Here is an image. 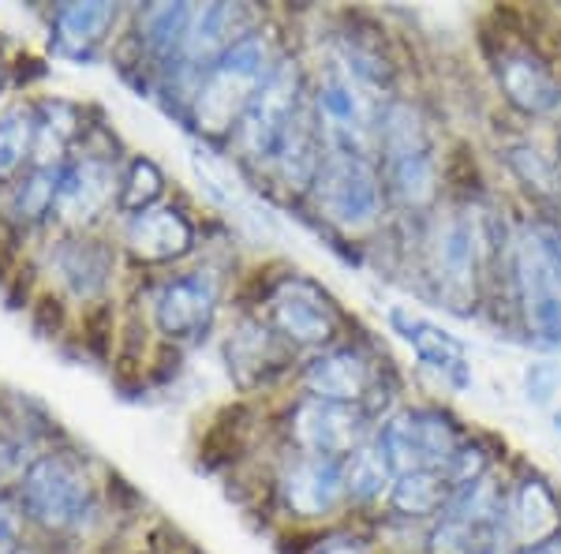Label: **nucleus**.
Here are the masks:
<instances>
[{"mask_svg": "<svg viewBox=\"0 0 561 554\" xmlns=\"http://www.w3.org/2000/svg\"><path fill=\"white\" fill-rule=\"evenodd\" d=\"M15 498L23 506L26 529L45 540H76L98 513L94 479L83 457L71 450H45L26 461L23 476L15 479Z\"/></svg>", "mask_w": 561, "mask_h": 554, "instance_id": "obj_1", "label": "nucleus"}, {"mask_svg": "<svg viewBox=\"0 0 561 554\" xmlns=\"http://www.w3.org/2000/svg\"><path fill=\"white\" fill-rule=\"evenodd\" d=\"M277 49L270 34L248 31L243 38L225 53L217 65L206 71L192 90V124L206 139H229L237 132L243 109L255 98V90L266 83V76L277 68Z\"/></svg>", "mask_w": 561, "mask_h": 554, "instance_id": "obj_2", "label": "nucleus"}, {"mask_svg": "<svg viewBox=\"0 0 561 554\" xmlns=\"http://www.w3.org/2000/svg\"><path fill=\"white\" fill-rule=\"evenodd\" d=\"M314 116L325 139V150L370 158L378 147V121H382V90L367 83L345 53L333 45L314 87Z\"/></svg>", "mask_w": 561, "mask_h": 554, "instance_id": "obj_3", "label": "nucleus"}, {"mask_svg": "<svg viewBox=\"0 0 561 554\" xmlns=\"http://www.w3.org/2000/svg\"><path fill=\"white\" fill-rule=\"evenodd\" d=\"M307 109L304 68L296 57H280L277 68L266 76V83L255 90V98L243 109L237 124V147L255 169H274L288 135L300 124Z\"/></svg>", "mask_w": 561, "mask_h": 554, "instance_id": "obj_4", "label": "nucleus"}, {"mask_svg": "<svg viewBox=\"0 0 561 554\" xmlns=\"http://www.w3.org/2000/svg\"><path fill=\"white\" fill-rule=\"evenodd\" d=\"M378 150L393 195L404 206H427L438 192V154L423 116L412 105L393 102L378 121Z\"/></svg>", "mask_w": 561, "mask_h": 554, "instance_id": "obj_5", "label": "nucleus"}, {"mask_svg": "<svg viewBox=\"0 0 561 554\" xmlns=\"http://www.w3.org/2000/svg\"><path fill=\"white\" fill-rule=\"evenodd\" d=\"M311 195L319 214L341 233H364L382 214V177L375 161L359 154L325 150Z\"/></svg>", "mask_w": 561, "mask_h": 554, "instance_id": "obj_6", "label": "nucleus"}, {"mask_svg": "<svg viewBox=\"0 0 561 554\" xmlns=\"http://www.w3.org/2000/svg\"><path fill=\"white\" fill-rule=\"evenodd\" d=\"M517 293L524 323L536 341L561 349V240L558 233L528 229L517 244Z\"/></svg>", "mask_w": 561, "mask_h": 554, "instance_id": "obj_7", "label": "nucleus"}, {"mask_svg": "<svg viewBox=\"0 0 561 554\" xmlns=\"http://www.w3.org/2000/svg\"><path fill=\"white\" fill-rule=\"evenodd\" d=\"M121 195V169H116V154L79 147L71 161L60 169L57 199H53V217L65 236L90 233L98 222L116 206Z\"/></svg>", "mask_w": 561, "mask_h": 554, "instance_id": "obj_8", "label": "nucleus"}, {"mask_svg": "<svg viewBox=\"0 0 561 554\" xmlns=\"http://www.w3.org/2000/svg\"><path fill=\"white\" fill-rule=\"evenodd\" d=\"M375 446L386 457V465L393 468V476L446 468L460 450L454 423L442 412H431V408H409V412L389 416L378 427Z\"/></svg>", "mask_w": 561, "mask_h": 554, "instance_id": "obj_9", "label": "nucleus"}, {"mask_svg": "<svg viewBox=\"0 0 561 554\" xmlns=\"http://www.w3.org/2000/svg\"><path fill=\"white\" fill-rule=\"evenodd\" d=\"M270 326L277 330V338L288 349H333L337 341V307L322 293V285H314L311 278L288 274L280 278L270 293Z\"/></svg>", "mask_w": 561, "mask_h": 554, "instance_id": "obj_10", "label": "nucleus"}, {"mask_svg": "<svg viewBox=\"0 0 561 554\" xmlns=\"http://www.w3.org/2000/svg\"><path fill=\"white\" fill-rule=\"evenodd\" d=\"M288 439L296 453H307V457L345 461L367 442V412L359 405L304 397L288 416Z\"/></svg>", "mask_w": 561, "mask_h": 554, "instance_id": "obj_11", "label": "nucleus"}, {"mask_svg": "<svg viewBox=\"0 0 561 554\" xmlns=\"http://www.w3.org/2000/svg\"><path fill=\"white\" fill-rule=\"evenodd\" d=\"M248 31H251V12L243 4H195L192 23H187L184 49H180L176 68L169 71V79L187 83V102H192V90L198 79H203Z\"/></svg>", "mask_w": 561, "mask_h": 554, "instance_id": "obj_12", "label": "nucleus"}, {"mask_svg": "<svg viewBox=\"0 0 561 554\" xmlns=\"http://www.w3.org/2000/svg\"><path fill=\"white\" fill-rule=\"evenodd\" d=\"M217 315V278L210 270H192L161 281L150 296L153 330L169 341H195L214 326Z\"/></svg>", "mask_w": 561, "mask_h": 554, "instance_id": "obj_13", "label": "nucleus"}, {"mask_svg": "<svg viewBox=\"0 0 561 554\" xmlns=\"http://www.w3.org/2000/svg\"><path fill=\"white\" fill-rule=\"evenodd\" d=\"M277 498L288 517L300 521H319V517H333L341 502L348 498L345 490V468L341 461L330 457H307V453H293L277 476Z\"/></svg>", "mask_w": 561, "mask_h": 554, "instance_id": "obj_14", "label": "nucleus"}, {"mask_svg": "<svg viewBox=\"0 0 561 554\" xmlns=\"http://www.w3.org/2000/svg\"><path fill=\"white\" fill-rule=\"evenodd\" d=\"M431 270L438 278L442 293L454 304L472 299L479 270V229L468 211H454L438 222V229L431 236Z\"/></svg>", "mask_w": 561, "mask_h": 554, "instance_id": "obj_15", "label": "nucleus"}, {"mask_svg": "<svg viewBox=\"0 0 561 554\" xmlns=\"http://www.w3.org/2000/svg\"><path fill=\"white\" fill-rule=\"evenodd\" d=\"M116 20H121V8L105 4V0H68V4H57L49 15L53 57L68 60V65H90L105 49Z\"/></svg>", "mask_w": 561, "mask_h": 554, "instance_id": "obj_16", "label": "nucleus"}, {"mask_svg": "<svg viewBox=\"0 0 561 554\" xmlns=\"http://www.w3.org/2000/svg\"><path fill=\"white\" fill-rule=\"evenodd\" d=\"M124 251L142 262V267H161V262H176L192 256L195 248V225L187 214L173 203H158L142 214H131L121 233Z\"/></svg>", "mask_w": 561, "mask_h": 554, "instance_id": "obj_17", "label": "nucleus"}, {"mask_svg": "<svg viewBox=\"0 0 561 554\" xmlns=\"http://www.w3.org/2000/svg\"><path fill=\"white\" fill-rule=\"evenodd\" d=\"M113 267H116V251L90 233L60 236L49 248L53 281H57L71 299H79V304L98 299L105 293L108 281H113Z\"/></svg>", "mask_w": 561, "mask_h": 554, "instance_id": "obj_18", "label": "nucleus"}, {"mask_svg": "<svg viewBox=\"0 0 561 554\" xmlns=\"http://www.w3.org/2000/svg\"><path fill=\"white\" fill-rule=\"evenodd\" d=\"M370 383H375V368L359 349L352 344H333V349L319 352L304 368V389L307 397L337 405H359L367 397Z\"/></svg>", "mask_w": 561, "mask_h": 554, "instance_id": "obj_19", "label": "nucleus"}, {"mask_svg": "<svg viewBox=\"0 0 561 554\" xmlns=\"http://www.w3.org/2000/svg\"><path fill=\"white\" fill-rule=\"evenodd\" d=\"M389 326L401 333L404 344H412V352L420 357L423 368L438 371V375L446 378V383H454L457 389H465L472 383L465 344H460L454 333H446L442 326L420 319V315L404 312V307H389Z\"/></svg>", "mask_w": 561, "mask_h": 554, "instance_id": "obj_20", "label": "nucleus"}, {"mask_svg": "<svg viewBox=\"0 0 561 554\" xmlns=\"http://www.w3.org/2000/svg\"><path fill=\"white\" fill-rule=\"evenodd\" d=\"M225 360H229L232 378H237L243 389H251L285 368L288 344L277 338V330L270 323L243 319L232 326V333L225 338Z\"/></svg>", "mask_w": 561, "mask_h": 554, "instance_id": "obj_21", "label": "nucleus"}, {"mask_svg": "<svg viewBox=\"0 0 561 554\" xmlns=\"http://www.w3.org/2000/svg\"><path fill=\"white\" fill-rule=\"evenodd\" d=\"M38 105V139H34L31 169H65L71 154L87 143V116L76 102L42 98Z\"/></svg>", "mask_w": 561, "mask_h": 554, "instance_id": "obj_22", "label": "nucleus"}, {"mask_svg": "<svg viewBox=\"0 0 561 554\" xmlns=\"http://www.w3.org/2000/svg\"><path fill=\"white\" fill-rule=\"evenodd\" d=\"M497 83H502L505 98H510L513 105L531 116L554 113L561 105V83L554 79V71L528 49L505 53V57L497 60Z\"/></svg>", "mask_w": 561, "mask_h": 554, "instance_id": "obj_23", "label": "nucleus"}, {"mask_svg": "<svg viewBox=\"0 0 561 554\" xmlns=\"http://www.w3.org/2000/svg\"><path fill=\"white\" fill-rule=\"evenodd\" d=\"M561 532V506L550 495V487L542 479H528L513 502L505 506V535L524 543V547H539V543L554 540Z\"/></svg>", "mask_w": 561, "mask_h": 554, "instance_id": "obj_24", "label": "nucleus"}, {"mask_svg": "<svg viewBox=\"0 0 561 554\" xmlns=\"http://www.w3.org/2000/svg\"><path fill=\"white\" fill-rule=\"evenodd\" d=\"M192 12L195 4H150L135 15V38H139L147 60H153V68H161L165 76L180 60Z\"/></svg>", "mask_w": 561, "mask_h": 554, "instance_id": "obj_25", "label": "nucleus"}, {"mask_svg": "<svg viewBox=\"0 0 561 554\" xmlns=\"http://www.w3.org/2000/svg\"><path fill=\"white\" fill-rule=\"evenodd\" d=\"M38 139V105L15 102L0 113V184H15L34 161Z\"/></svg>", "mask_w": 561, "mask_h": 554, "instance_id": "obj_26", "label": "nucleus"}, {"mask_svg": "<svg viewBox=\"0 0 561 554\" xmlns=\"http://www.w3.org/2000/svg\"><path fill=\"white\" fill-rule=\"evenodd\" d=\"M60 169H26L15 184H8L4 214L15 229H38L53 217V199H57Z\"/></svg>", "mask_w": 561, "mask_h": 554, "instance_id": "obj_27", "label": "nucleus"}, {"mask_svg": "<svg viewBox=\"0 0 561 554\" xmlns=\"http://www.w3.org/2000/svg\"><path fill=\"white\" fill-rule=\"evenodd\" d=\"M454 495L457 490L449 484L446 468H434V472H409V476H397L393 490H389V502H393L397 513L427 517L434 510H446Z\"/></svg>", "mask_w": 561, "mask_h": 554, "instance_id": "obj_28", "label": "nucleus"}, {"mask_svg": "<svg viewBox=\"0 0 561 554\" xmlns=\"http://www.w3.org/2000/svg\"><path fill=\"white\" fill-rule=\"evenodd\" d=\"M341 468H345V490L352 502H370V498H378L382 490H393V468L386 465V457L378 453L375 442H364L356 453H348L345 461H341Z\"/></svg>", "mask_w": 561, "mask_h": 554, "instance_id": "obj_29", "label": "nucleus"}, {"mask_svg": "<svg viewBox=\"0 0 561 554\" xmlns=\"http://www.w3.org/2000/svg\"><path fill=\"white\" fill-rule=\"evenodd\" d=\"M165 195V172L158 169V161L150 158H131L128 169L121 172V195H116V211L121 214H142L150 206L161 203Z\"/></svg>", "mask_w": 561, "mask_h": 554, "instance_id": "obj_30", "label": "nucleus"}, {"mask_svg": "<svg viewBox=\"0 0 561 554\" xmlns=\"http://www.w3.org/2000/svg\"><path fill=\"white\" fill-rule=\"evenodd\" d=\"M26 540V517L15 498V487L0 490V554H23Z\"/></svg>", "mask_w": 561, "mask_h": 554, "instance_id": "obj_31", "label": "nucleus"}, {"mask_svg": "<svg viewBox=\"0 0 561 554\" xmlns=\"http://www.w3.org/2000/svg\"><path fill=\"white\" fill-rule=\"evenodd\" d=\"M524 383H528V397H536V405H547L550 394H558L561 386V371L554 363H531Z\"/></svg>", "mask_w": 561, "mask_h": 554, "instance_id": "obj_32", "label": "nucleus"}, {"mask_svg": "<svg viewBox=\"0 0 561 554\" xmlns=\"http://www.w3.org/2000/svg\"><path fill=\"white\" fill-rule=\"evenodd\" d=\"M314 554H367V547L359 540H348V535H341V540H325Z\"/></svg>", "mask_w": 561, "mask_h": 554, "instance_id": "obj_33", "label": "nucleus"}, {"mask_svg": "<svg viewBox=\"0 0 561 554\" xmlns=\"http://www.w3.org/2000/svg\"><path fill=\"white\" fill-rule=\"evenodd\" d=\"M528 554H561V532L554 535V540H547V543H539V547H531Z\"/></svg>", "mask_w": 561, "mask_h": 554, "instance_id": "obj_34", "label": "nucleus"}, {"mask_svg": "<svg viewBox=\"0 0 561 554\" xmlns=\"http://www.w3.org/2000/svg\"><path fill=\"white\" fill-rule=\"evenodd\" d=\"M4 90H8V65L0 60V94H4Z\"/></svg>", "mask_w": 561, "mask_h": 554, "instance_id": "obj_35", "label": "nucleus"}, {"mask_svg": "<svg viewBox=\"0 0 561 554\" xmlns=\"http://www.w3.org/2000/svg\"><path fill=\"white\" fill-rule=\"evenodd\" d=\"M558 431H561V412H558Z\"/></svg>", "mask_w": 561, "mask_h": 554, "instance_id": "obj_36", "label": "nucleus"}, {"mask_svg": "<svg viewBox=\"0 0 561 554\" xmlns=\"http://www.w3.org/2000/svg\"><path fill=\"white\" fill-rule=\"evenodd\" d=\"M558 240H561V236H558Z\"/></svg>", "mask_w": 561, "mask_h": 554, "instance_id": "obj_37", "label": "nucleus"}, {"mask_svg": "<svg viewBox=\"0 0 561 554\" xmlns=\"http://www.w3.org/2000/svg\"><path fill=\"white\" fill-rule=\"evenodd\" d=\"M23 554H26V551H23Z\"/></svg>", "mask_w": 561, "mask_h": 554, "instance_id": "obj_38", "label": "nucleus"}]
</instances>
